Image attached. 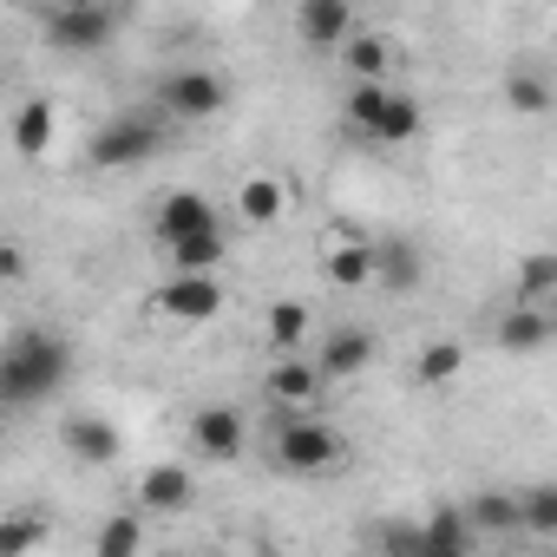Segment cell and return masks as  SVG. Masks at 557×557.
<instances>
[{
    "label": "cell",
    "mask_w": 557,
    "mask_h": 557,
    "mask_svg": "<svg viewBox=\"0 0 557 557\" xmlns=\"http://www.w3.org/2000/svg\"><path fill=\"white\" fill-rule=\"evenodd\" d=\"M289 203H296V190H289V177H275V171H249L243 184H236V216H243V230H275L289 216Z\"/></svg>",
    "instance_id": "obj_11"
},
{
    "label": "cell",
    "mask_w": 557,
    "mask_h": 557,
    "mask_svg": "<svg viewBox=\"0 0 557 557\" xmlns=\"http://www.w3.org/2000/svg\"><path fill=\"white\" fill-rule=\"evenodd\" d=\"M426 557H472V550H426Z\"/></svg>",
    "instance_id": "obj_33"
},
{
    "label": "cell",
    "mask_w": 557,
    "mask_h": 557,
    "mask_svg": "<svg viewBox=\"0 0 557 557\" xmlns=\"http://www.w3.org/2000/svg\"><path fill=\"white\" fill-rule=\"evenodd\" d=\"M394 60H400V47H394L387 34H368V27H355V34L342 40V73H348V86H387Z\"/></svg>",
    "instance_id": "obj_14"
},
{
    "label": "cell",
    "mask_w": 557,
    "mask_h": 557,
    "mask_svg": "<svg viewBox=\"0 0 557 557\" xmlns=\"http://www.w3.org/2000/svg\"><path fill=\"white\" fill-rule=\"evenodd\" d=\"M342 557H348V550H342Z\"/></svg>",
    "instance_id": "obj_35"
},
{
    "label": "cell",
    "mask_w": 557,
    "mask_h": 557,
    "mask_svg": "<svg viewBox=\"0 0 557 557\" xmlns=\"http://www.w3.org/2000/svg\"><path fill=\"white\" fill-rule=\"evenodd\" d=\"M223 249H230V236H223V230H203V236H184V243H171L164 256H171V275H216Z\"/></svg>",
    "instance_id": "obj_22"
},
{
    "label": "cell",
    "mask_w": 557,
    "mask_h": 557,
    "mask_svg": "<svg viewBox=\"0 0 557 557\" xmlns=\"http://www.w3.org/2000/svg\"><path fill=\"white\" fill-rule=\"evenodd\" d=\"M145 557H151V550H145ZM158 557H184V550H158Z\"/></svg>",
    "instance_id": "obj_34"
},
{
    "label": "cell",
    "mask_w": 557,
    "mask_h": 557,
    "mask_svg": "<svg viewBox=\"0 0 557 557\" xmlns=\"http://www.w3.org/2000/svg\"><path fill=\"white\" fill-rule=\"evenodd\" d=\"M426 550H472V531H466L459 505H440L433 518H420V557Z\"/></svg>",
    "instance_id": "obj_28"
},
{
    "label": "cell",
    "mask_w": 557,
    "mask_h": 557,
    "mask_svg": "<svg viewBox=\"0 0 557 557\" xmlns=\"http://www.w3.org/2000/svg\"><path fill=\"white\" fill-rule=\"evenodd\" d=\"M374 275H387L394 289H413V283H420V256H413L407 243H394V249H374Z\"/></svg>",
    "instance_id": "obj_30"
},
{
    "label": "cell",
    "mask_w": 557,
    "mask_h": 557,
    "mask_svg": "<svg viewBox=\"0 0 557 557\" xmlns=\"http://www.w3.org/2000/svg\"><path fill=\"white\" fill-rule=\"evenodd\" d=\"M40 34L53 53H106L119 34V8H99V0H53L40 8Z\"/></svg>",
    "instance_id": "obj_3"
},
{
    "label": "cell",
    "mask_w": 557,
    "mask_h": 557,
    "mask_svg": "<svg viewBox=\"0 0 557 557\" xmlns=\"http://www.w3.org/2000/svg\"><path fill=\"white\" fill-rule=\"evenodd\" d=\"M53 138H60V106H53V99H27V106H14V119H8V145H14V158H47Z\"/></svg>",
    "instance_id": "obj_17"
},
{
    "label": "cell",
    "mask_w": 557,
    "mask_h": 557,
    "mask_svg": "<svg viewBox=\"0 0 557 557\" xmlns=\"http://www.w3.org/2000/svg\"><path fill=\"white\" fill-rule=\"evenodd\" d=\"M544 342H550V315H544V309H518V302H511V309H505V322H498V348H505V355H537Z\"/></svg>",
    "instance_id": "obj_23"
},
{
    "label": "cell",
    "mask_w": 557,
    "mask_h": 557,
    "mask_svg": "<svg viewBox=\"0 0 557 557\" xmlns=\"http://www.w3.org/2000/svg\"><path fill=\"white\" fill-rule=\"evenodd\" d=\"M262 335H269V348H275V355H302V348H309V335H315V309H309V302H296V296L269 302V309H262Z\"/></svg>",
    "instance_id": "obj_18"
},
{
    "label": "cell",
    "mask_w": 557,
    "mask_h": 557,
    "mask_svg": "<svg viewBox=\"0 0 557 557\" xmlns=\"http://www.w3.org/2000/svg\"><path fill=\"white\" fill-rule=\"evenodd\" d=\"M459 368H466V348H459L453 335H440V342H426V348L413 355V381H420V387H453Z\"/></svg>",
    "instance_id": "obj_24"
},
{
    "label": "cell",
    "mask_w": 557,
    "mask_h": 557,
    "mask_svg": "<svg viewBox=\"0 0 557 557\" xmlns=\"http://www.w3.org/2000/svg\"><path fill=\"white\" fill-rule=\"evenodd\" d=\"M151 145H158V125H151V119L112 112V119L86 138V164H92V171H125V164H138Z\"/></svg>",
    "instance_id": "obj_6"
},
{
    "label": "cell",
    "mask_w": 557,
    "mask_h": 557,
    "mask_svg": "<svg viewBox=\"0 0 557 557\" xmlns=\"http://www.w3.org/2000/svg\"><path fill=\"white\" fill-rule=\"evenodd\" d=\"M322 374H315V361L309 355H275V368L262 374V394H269V407L275 413H315V400H322Z\"/></svg>",
    "instance_id": "obj_10"
},
{
    "label": "cell",
    "mask_w": 557,
    "mask_h": 557,
    "mask_svg": "<svg viewBox=\"0 0 557 557\" xmlns=\"http://www.w3.org/2000/svg\"><path fill=\"white\" fill-rule=\"evenodd\" d=\"M243 440H249V420H243L236 407L216 400V407H197V413H190V446H197L203 459H216V466H223V459H243Z\"/></svg>",
    "instance_id": "obj_12"
},
{
    "label": "cell",
    "mask_w": 557,
    "mask_h": 557,
    "mask_svg": "<svg viewBox=\"0 0 557 557\" xmlns=\"http://www.w3.org/2000/svg\"><path fill=\"white\" fill-rule=\"evenodd\" d=\"M145 309L164 329H203V322L223 315V283L216 275H164V283L145 296Z\"/></svg>",
    "instance_id": "obj_4"
},
{
    "label": "cell",
    "mask_w": 557,
    "mask_h": 557,
    "mask_svg": "<svg viewBox=\"0 0 557 557\" xmlns=\"http://www.w3.org/2000/svg\"><path fill=\"white\" fill-rule=\"evenodd\" d=\"M459 518H466V531H518V498L511 492H479V498L459 505Z\"/></svg>",
    "instance_id": "obj_26"
},
{
    "label": "cell",
    "mask_w": 557,
    "mask_h": 557,
    "mask_svg": "<svg viewBox=\"0 0 557 557\" xmlns=\"http://www.w3.org/2000/svg\"><path fill=\"white\" fill-rule=\"evenodd\" d=\"M47 511H34V505H14V511H0V557H34L40 544H47Z\"/></svg>",
    "instance_id": "obj_20"
},
{
    "label": "cell",
    "mask_w": 557,
    "mask_h": 557,
    "mask_svg": "<svg viewBox=\"0 0 557 557\" xmlns=\"http://www.w3.org/2000/svg\"><path fill=\"white\" fill-rule=\"evenodd\" d=\"M374 368V335L368 329H335V335H322V348H315V374L322 381H355V374H368Z\"/></svg>",
    "instance_id": "obj_16"
},
{
    "label": "cell",
    "mask_w": 557,
    "mask_h": 557,
    "mask_svg": "<svg viewBox=\"0 0 557 557\" xmlns=\"http://www.w3.org/2000/svg\"><path fill=\"white\" fill-rule=\"evenodd\" d=\"M21 283H34V249L0 236V289H21Z\"/></svg>",
    "instance_id": "obj_31"
},
{
    "label": "cell",
    "mask_w": 557,
    "mask_h": 557,
    "mask_svg": "<svg viewBox=\"0 0 557 557\" xmlns=\"http://www.w3.org/2000/svg\"><path fill=\"white\" fill-rule=\"evenodd\" d=\"M355 34V8L348 0H302L296 8V40L315 53H342V40Z\"/></svg>",
    "instance_id": "obj_13"
},
{
    "label": "cell",
    "mask_w": 557,
    "mask_h": 557,
    "mask_svg": "<svg viewBox=\"0 0 557 557\" xmlns=\"http://www.w3.org/2000/svg\"><path fill=\"white\" fill-rule=\"evenodd\" d=\"M66 374H73V348H66V335H53L47 322L14 329L8 348H0V400H14V407L47 400Z\"/></svg>",
    "instance_id": "obj_1"
},
{
    "label": "cell",
    "mask_w": 557,
    "mask_h": 557,
    "mask_svg": "<svg viewBox=\"0 0 557 557\" xmlns=\"http://www.w3.org/2000/svg\"><path fill=\"white\" fill-rule=\"evenodd\" d=\"M322 275L335 289H368L374 283V243L355 223H329L322 230Z\"/></svg>",
    "instance_id": "obj_7"
},
{
    "label": "cell",
    "mask_w": 557,
    "mask_h": 557,
    "mask_svg": "<svg viewBox=\"0 0 557 557\" xmlns=\"http://www.w3.org/2000/svg\"><path fill=\"white\" fill-rule=\"evenodd\" d=\"M197 505V472L177 459H158L138 472V518H184Z\"/></svg>",
    "instance_id": "obj_9"
},
{
    "label": "cell",
    "mask_w": 557,
    "mask_h": 557,
    "mask_svg": "<svg viewBox=\"0 0 557 557\" xmlns=\"http://www.w3.org/2000/svg\"><path fill=\"white\" fill-rule=\"evenodd\" d=\"M420 125H426L420 99H413V92H400V86H387V92H381V112H374L368 145H413V138H420Z\"/></svg>",
    "instance_id": "obj_19"
},
{
    "label": "cell",
    "mask_w": 557,
    "mask_h": 557,
    "mask_svg": "<svg viewBox=\"0 0 557 557\" xmlns=\"http://www.w3.org/2000/svg\"><path fill=\"white\" fill-rule=\"evenodd\" d=\"M505 106H511L518 119L550 112V79H544V73H511V79H505Z\"/></svg>",
    "instance_id": "obj_29"
},
{
    "label": "cell",
    "mask_w": 557,
    "mask_h": 557,
    "mask_svg": "<svg viewBox=\"0 0 557 557\" xmlns=\"http://www.w3.org/2000/svg\"><path fill=\"white\" fill-rule=\"evenodd\" d=\"M275 472H296V479H322L348 459V440L335 426H322L315 413H275Z\"/></svg>",
    "instance_id": "obj_2"
},
{
    "label": "cell",
    "mask_w": 557,
    "mask_h": 557,
    "mask_svg": "<svg viewBox=\"0 0 557 557\" xmlns=\"http://www.w3.org/2000/svg\"><path fill=\"white\" fill-rule=\"evenodd\" d=\"M381 550L387 557H420V524L413 518H387L381 524Z\"/></svg>",
    "instance_id": "obj_32"
},
{
    "label": "cell",
    "mask_w": 557,
    "mask_h": 557,
    "mask_svg": "<svg viewBox=\"0 0 557 557\" xmlns=\"http://www.w3.org/2000/svg\"><path fill=\"white\" fill-rule=\"evenodd\" d=\"M92 557H145V524H138V511H112V518H99Z\"/></svg>",
    "instance_id": "obj_25"
},
{
    "label": "cell",
    "mask_w": 557,
    "mask_h": 557,
    "mask_svg": "<svg viewBox=\"0 0 557 557\" xmlns=\"http://www.w3.org/2000/svg\"><path fill=\"white\" fill-rule=\"evenodd\" d=\"M550 302H557V256L550 249H531L518 262V309H544L550 315Z\"/></svg>",
    "instance_id": "obj_21"
},
{
    "label": "cell",
    "mask_w": 557,
    "mask_h": 557,
    "mask_svg": "<svg viewBox=\"0 0 557 557\" xmlns=\"http://www.w3.org/2000/svg\"><path fill=\"white\" fill-rule=\"evenodd\" d=\"M158 106H164L171 119H190V125H203V119H216V112L230 106V79H223L216 66H177V73H164V86H158Z\"/></svg>",
    "instance_id": "obj_5"
},
{
    "label": "cell",
    "mask_w": 557,
    "mask_h": 557,
    "mask_svg": "<svg viewBox=\"0 0 557 557\" xmlns=\"http://www.w3.org/2000/svg\"><path fill=\"white\" fill-rule=\"evenodd\" d=\"M60 446H66L79 466H112V459L125 453V440H119V426H112L106 413H73V420H60Z\"/></svg>",
    "instance_id": "obj_15"
},
{
    "label": "cell",
    "mask_w": 557,
    "mask_h": 557,
    "mask_svg": "<svg viewBox=\"0 0 557 557\" xmlns=\"http://www.w3.org/2000/svg\"><path fill=\"white\" fill-rule=\"evenodd\" d=\"M203 230H223V210L203 197V190H164L158 203H151V236L171 249V243H184V236H203Z\"/></svg>",
    "instance_id": "obj_8"
},
{
    "label": "cell",
    "mask_w": 557,
    "mask_h": 557,
    "mask_svg": "<svg viewBox=\"0 0 557 557\" xmlns=\"http://www.w3.org/2000/svg\"><path fill=\"white\" fill-rule=\"evenodd\" d=\"M511 498H518V531L557 537V485H524V492H511Z\"/></svg>",
    "instance_id": "obj_27"
}]
</instances>
